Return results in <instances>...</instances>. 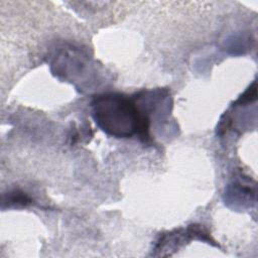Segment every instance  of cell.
<instances>
[{
  "label": "cell",
  "instance_id": "6da1fadb",
  "mask_svg": "<svg viewBox=\"0 0 258 258\" xmlns=\"http://www.w3.org/2000/svg\"><path fill=\"white\" fill-rule=\"evenodd\" d=\"M93 117L107 134L117 138H129L134 134L148 138V114L124 95L102 94L92 101Z\"/></svg>",
  "mask_w": 258,
  "mask_h": 258
}]
</instances>
